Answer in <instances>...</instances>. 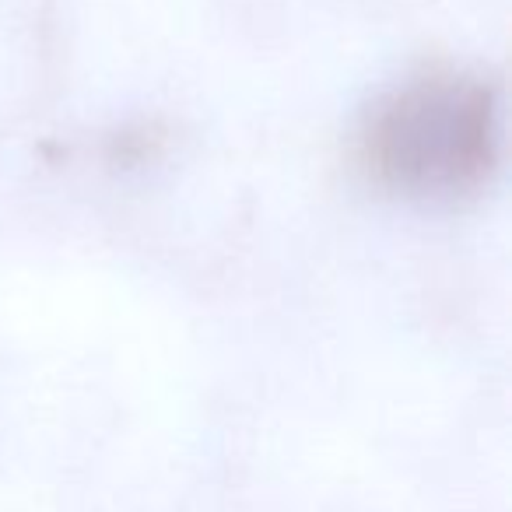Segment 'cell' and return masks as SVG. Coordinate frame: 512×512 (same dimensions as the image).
Returning a JSON list of instances; mask_svg holds the SVG:
<instances>
[{
    "label": "cell",
    "mask_w": 512,
    "mask_h": 512,
    "mask_svg": "<svg viewBox=\"0 0 512 512\" xmlns=\"http://www.w3.org/2000/svg\"><path fill=\"white\" fill-rule=\"evenodd\" d=\"M362 151L393 193L421 200L474 193L498 162L495 95L474 78L425 74L379 102Z\"/></svg>",
    "instance_id": "6da1fadb"
}]
</instances>
